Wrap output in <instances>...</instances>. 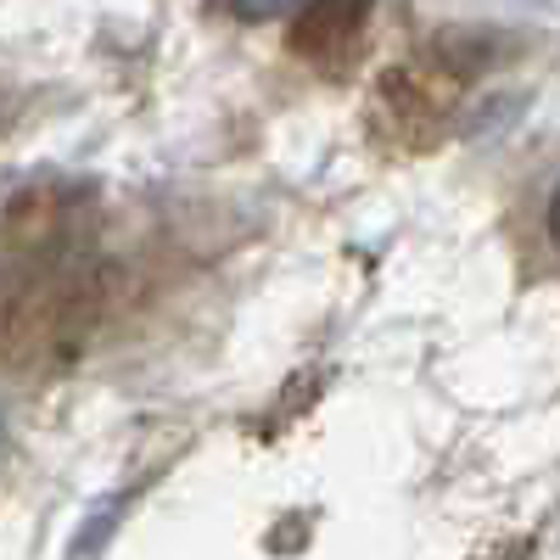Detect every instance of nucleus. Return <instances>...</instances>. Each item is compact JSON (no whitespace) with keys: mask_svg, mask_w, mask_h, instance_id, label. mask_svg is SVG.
<instances>
[{"mask_svg":"<svg viewBox=\"0 0 560 560\" xmlns=\"http://www.w3.org/2000/svg\"><path fill=\"white\" fill-rule=\"evenodd\" d=\"M488 68H493V34L443 28L432 45H420L409 62H398V68L382 73L376 113H382L387 135L404 140V147H432V140L448 129L459 96Z\"/></svg>","mask_w":560,"mask_h":560,"instance_id":"1","label":"nucleus"},{"mask_svg":"<svg viewBox=\"0 0 560 560\" xmlns=\"http://www.w3.org/2000/svg\"><path fill=\"white\" fill-rule=\"evenodd\" d=\"M370 34V0H303V12L292 18V51L319 68L342 73Z\"/></svg>","mask_w":560,"mask_h":560,"instance_id":"2","label":"nucleus"},{"mask_svg":"<svg viewBox=\"0 0 560 560\" xmlns=\"http://www.w3.org/2000/svg\"><path fill=\"white\" fill-rule=\"evenodd\" d=\"M219 12H230V18H247V23H264V18H280V12H292V7H303V0H213Z\"/></svg>","mask_w":560,"mask_h":560,"instance_id":"3","label":"nucleus"},{"mask_svg":"<svg viewBox=\"0 0 560 560\" xmlns=\"http://www.w3.org/2000/svg\"><path fill=\"white\" fill-rule=\"evenodd\" d=\"M544 224H549V242L560 247V185L549 191V208H544Z\"/></svg>","mask_w":560,"mask_h":560,"instance_id":"4","label":"nucleus"}]
</instances>
